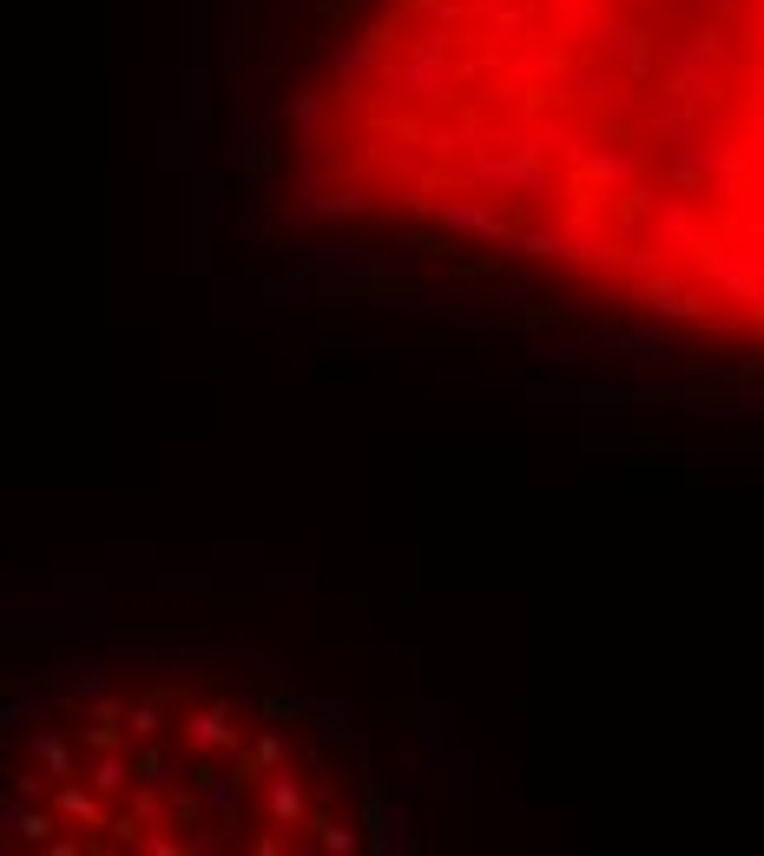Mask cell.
<instances>
[{"instance_id":"1","label":"cell","mask_w":764,"mask_h":856,"mask_svg":"<svg viewBox=\"0 0 764 856\" xmlns=\"http://www.w3.org/2000/svg\"><path fill=\"white\" fill-rule=\"evenodd\" d=\"M396 198L764 343V0H389Z\"/></svg>"},{"instance_id":"2","label":"cell","mask_w":764,"mask_h":856,"mask_svg":"<svg viewBox=\"0 0 764 856\" xmlns=\"http://www.w3.org/2000/svg\"><path fill=\"white\" fill-rule=\"evenodd\" d=\"M86 777H66L80 843L211 850V843H336V771L297 745L284 718L231 698L145 692L112 698L86 725Z\"/></svg>"}]
</instances>
